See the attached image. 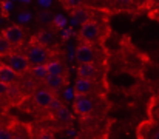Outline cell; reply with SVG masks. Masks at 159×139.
I'll return each mask as SVG.
<instances>
[{
    "mask_svg": "<svg viewBox=\"0 0 159 139\" xmlns=\"http://www.w3.org/2000/svg\"><path fill=\"white\" fill-rule=\"evenodd\" d=\"M9 90H11V85L6 84V82H3V81H0V97L9 94Z\"/></svg>",
    "mask_w": 159,
    "mask_h": 139,
    "instance_id": "obj_19",
    "label": "cell"
},
{
    "mask_svg": "<svg viewBox=\"0 0 159 139\" xmlns=\"http://www.w3.org/2000/svg\"><path fill=\"white\" fill-rule=\"evenodd\" d=\"M39 3H42L43 6H50V0H39Z\"/></svg>",
    "mask_w": 159,
    "mask_h": 139,
    "instance_id": "obj_24",
    "label": "cell"
},
{
    "mask_svg": "<svg viewBox=\"0 0 159 139\" xmlns=\"http://www.w3.org/2000/svg\"><path fill=\"white\" fill-rule=\"evenodd\" d=\"M40 138H53V135H42Z\"/></svg>",
    "mask_w": 159,
    "mask_h": 139,
    "instance_id": "obj_25",
    "label": "cell"
},
{
    "mask_svg": "<svg viewBox=\"0 0 159 139\" xmlns=\"http://www.w3.org/2000/svg\"><path fill=\"white\" fill-rule=\"evenodd\" d=\"M31 74L36 79H45L48 76V70H47V63H40V65H33L31 67Z\"/></svg>",
    "mask_w": 159,
    "mask_h": 139,
    "instance_id": "obj_14",
    "label": "cell"
},
{
    "mask_svg": "<svg viewBox=\"0 0 159 139\" xmlns=\"http://www.w3.org/2000/svg\"><path fill=\"white\" fill-rule=\"evenodd\" d=\"M93 91V82L88 77H79L74 84V94H90Z\"/></svg>",
    "mask_w": 159,
    "mask_h": 139,
    "instance_id": "obj_10",
    "label": "cell"
},
{
    "mask_svg": "<svg viewBox=\"0 0 159 139\" xmlns=\"http://www.w3.org/2000/svg\"><path fill=\"white\" fill-rule=\"evenodd\" d=\"M30 17H31L30 12H22L20 17H19V20H20V22H26V20H30Z\"/></svg>",
    "mask_w": 159,
    "mask_h": 139,
    "instance_id": "obj_22",
    "label": "cell"
},
{
    "mask_svg": "<svg viewBox=\"0 0 159 139\" xmlns=\"http://www.w3.org/2000/svg\"><path fill=\"white\" fill-rule=\"evenodd\" d=\"M90 19V11L87 8L77 6L76 9H73V22L74 23H84Z\"/></svg>",
    "mask_w": 159,
    "mask_h": 139,
    "instance_id": "obj_12",
    "label": "cell"
},
{
    "mask_svg": "<svg viewBox=\"0 0 159 139\" xmlns=\"http://www.w3.org/2000/svg\"><path fill=\"white\" fill-rule=\"evenodd\" d=\"M53 42H54V36L50 31H40L37 34V44H40V45H43V46H48V45H51Z\"/></svg>",
    "mask_w": 159,
    "mask_h": 139,
    "instance_id": "obj_15",
    "label": "cell"
},
{
    "mask_svg": "<svg viewBox=\"0 0 159 139\" xmlns=\"http://www.w3.org/2000/svg\"><path fill=\"white\" fill-rule=\"evenodd\" d=\"M47 70H48V74H63L65 73V67L59 60H48Z\"/></svg>",
    "mask_w": 159,
    "mask_h": 139,
    "instance_id": "obj_13",
    "label": "cell"
},
{
    "mask_svg": "<svg viewBox=\"0 0 159 139\" xmlns=\"http://www.w3.org/2000/svg\"><path fill=\"white\" fill-rule=\"evenodd\" d=\"M43 82L51 91H57L65 85V76L63 74H48L43 79Z\"/></svg>",
    "mask_w": 159,
    "mask_h": 139,
    "instance_id": "obj_9",
    "label": "cell"
},
{
    "mask_svg": "<svg viewBox=\"0 0 159 139\" xmlns=\"http://www.w3.org/2000/svg\"><path fill=\"white\" fill-rule=\"evenodd\" d=\"M56 97L51 90L47 87V88H37L34 94H33V102L39 107V108H48L50 104L53 102V99Z\"/></svg>",
    "mask_w": 159,
    "mask_h": 139,
    "instance_id": "obj_5",
    "label": "cell"
},
{
    "mask_svg": "<svg viewBox=\"0 0 159 139\" xmlns=\"http://www.w3.org/2000/svg\"><path fill=\"white\" fill-rule=\"evenodd\" d=\"M17 76H19V73H17L12 67H9L8 63H2V65H0V81H3V82L12 85V84H16Z\"/></svg>",
    "mask_w": 159,
    "mask_h": 139,
    "instance_id": "obj_8",
    "label": "cell"
},
{
    "mask_svg": "<svg viewBox=\"0 0 159 139\" xmlns=\"http://www.w3.org/2000/svg\"><path fill=\"white\" fill-rule=\"evenodd\" d=\"M26 56L31 62V65H40V63H47L50 60V51L47 49V46L36 44L31 45L26 51Z\"/></svg>",
    "mask_w": 159,
    "mask_h": 139,
    "instance_id": "obj_1",
    "label": "cell"
},
{
    "mask_svg": "<svg viewBox=\"0 0 159 139\" xmlns=\"http://www.w3.org/2000/svg\"><path fill=\"white\" fill-rule=\"evenodd\" d=\"M84 0H65V3L70 6V8H77L79 5H82Z\"/></svg>",
    "mask_w": 159,
    "mask_h": 139,
    "instance_id": "obj_21",
    "label": "cell"
},
{
    "mask_svg": "<svg viewBox=\"0 0 159 139\" xmlns=\"http://www.w3.org/2000/svg\"><path fill=\"white\" fill-rule=\"evenodd\" d=\"M77 76L79 77H88V79H93L96 76V65L94 62H85V63H80L77 67Z\"/></svg>",
    "mask_w": 159,
    "mask_h": 139,
    "instance_id": "obj_11",
    "label": "cell"
},
{
    "mask_svg": "<svg viewBox=\"0 0 159 139\" xmlns=\"http://www.w3.org/2000/svg\"><path fill=\"white\" fill-rule=\"evenodd\" d=\"M99 25L96 20H91L88 19L87 22H84L80 25V31H79V36L80 39L87 40V42H94L98 37H99Z\"/></svg>",
    "mask_w": 159,
    "mask_h": 139,
    "instance_id": "obj_3",
    "label": "cell"
},
{
    "mask_svg": "<svg viewBox=\"0 0 159 139\" xmlns=\"http://www.w3.org/2000/svg\"><path fill=\"white\" fill-rule=\"evenodd\" d=\"M56 118H57V121H60V122H70V121H71V113H70V110L63 105V107H60V108L56 111Z\"/></svg>",
    "mask_w": 159,
    "mask_h": 139,
    "instance_id": "obj_16",
    "label": "cell"
},
{
    "mask_svg": "<svg viewBox=\"0 0 159 139\" xmlns=\"http://www.w3.org/2000/svg\"><path fill=\"white\" fill-rule=\"evenodd\" d=\"M6 63L9 67H12L19 74H23V73H26L31 68V62H30L26 54H16V53L9 54L8 59H6Z\"/></svg>",
    "mask_w": 159,
    "mask_h": 139,
    "instance_id": "obj_2",
    "label": "cell"
},
{
    "mask_svg": "<svg viewBox=\"0 0 159 139\" xmlns=\"http://www.w3.org/2000/svg\"><path fill=\"white\" fill-rule=\"evenodd\" d=\"M155 138H158V139H159V132H158V133H155Z\"/></svg>",
    "mask_w": 159,
    "mask_h": 139,
    "instance_id": "obj_26",
    "label": "cell"
},
{
    "mask_svg": "<svg viewBox=\"0 0 159 139\" xmlns=\"http://www.w3.org/2000/svg\"><path fill=\"white\" fill-rule=\"evenodd\" d=\"M156 5H158V9H159V3H156Z\"/></svg>",
    "mask_w": 159,
    "mask_h": 139,
    "instance_id": "obj_27",
    "label": "cell"
},
{
    "mask_svg": "<svg viewBox=\"0 0 159 139\" xmlns=\"http://www.w3.org/2000/svg\"><path fill=\"white\" fill-rule=\"evenodd\" d=\"M76 60L79 63H85V62H94V49L90 44H84V45H79L76 49Z\"/></svg>",
    "mask_w": 159,
    "mask_h": 139,
    "instance_id": "obj_7",
    "label": "cell"
},
{
    "mask_svg": "<svg viewBox=\"0 0 159 139\" xmlns=\"http://www.w3.org/2000/svg\"><path fill=\"white\" fill-rule=\"evenodd\" d=\"M74 110L77 114L80 116H87L94 110V104L93 100L88 97V94H76L74 99Z\"/></svg>",
    "mask_w": 159,
    "mask_h": 139,
    "instance_id": "obj_4",
    "label": "cell"
},
{
    "mask_svg": "<svg viewBox=\"0 0 159 139\" xmlns=\"http://www.w3.org/2000/svg\"><path fill=\"white\" fill-rule=\"evenodd\" d=\"M16 135L11 133L9 130H5V128H0V139H14Z\"/></svg>",
    "mask_w": 159,
    "mask_h": 139,
    "instance_id": "obj_20",
    "label": "cell"
},
{
    "mask_svg": "<svg viewBox=\"0 0 159 139\" xmlns=\"http://www.w3.org/2000/svg\"><path fill=\"white\" fill-rule=\"evenodd\" d=\"M54 22H56L57 25H60V26H62V25L65 23V17H62V16H57V17L54 19Z\"/></svg>",
    "mask_w": 159,
    "mask_h": 139,
    "instance_id": "obj_23",
    "label": "cell"
},
{
    "mask_svg": "<svg viewBox=\"0 0 159 139\" xmlns=\"http://www.w3.org/2000/svg\"><path fill=\"white\" fill-rule=\"evenodd\" d=\"M9 49H11L9 40L2 36V37H0V54H6V53H9Z\"/></svg>",
    "mask_w": 159,
    "mask_h": 139,
    "instance_id": "obj_17",
    "label": "cell"
},
{
    "mask_svg": "<svg viewBox=\"0 0 159 139\" xmlns=\"http://www.w3.org/2000/svg\"><path fill=\"white\" fill-rule=\"evenodd\" d=\"M60 107H63V104H62V102H60L57 97H54L53 102H51V104H50V107H48V110H50L51 113H54V114H56V111H57Z\"/></svg>",
    "mask_w": 159,
    "mask_h": 139,
    "instance_id": "obj_18",
    "label": "cell"
},
{
    "mask_svg": "<svg viewBox=\"0 0 159 139\" xmlns=\"http://www.w3.org/2000/svg\"><path fill=\"white\" fill-rule=\"evenodd\" d=\"M122 2H128V0H122Z\"/></svg>",
    "mask_w": 159,
    "mask_h": 139,
    "instance_id": "obj_28",
    "label": "cell"
},
{
    "mask_svg": "<svg viewBox=\"0 0 159 139\" xmlns=\"http://www.w3.org/2000/svg\"><path fill=\"white\" fill-rule=\"evenodd\" d=\"M3 37L8 39L11 45H20L23 42V39H25V33H23V30L20 26L12 25V26H9V28H6L3 31Z\"/></svg>",
    "mask_w": 159,
    "mask_h": 139,
    "instance_id": "obj_6",
    "label": "cell"
}]
</instances>
